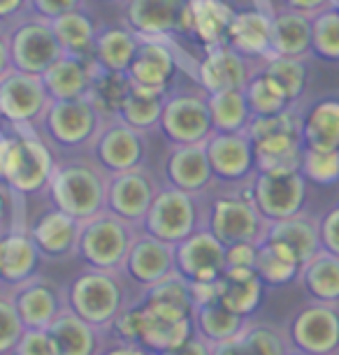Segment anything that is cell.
<instances>
[{
  "instance_id": "1",
  "label": "cell",
  "mask_w": 339,
  "mask_h": 355,
  "mask_svg": "<svg viewBox=\"0 0 339 355\" xmlns=\"http://www.w3.org/2000/svg\"><path fill=\"white\" fill-rule=\"evenodd\" d=\"M128 300V279L121 270L89 267L68 288V306L86 323L110 332Z\"/></svg>"
},
{
  "instance_id": "2",
  "label": "cell",
  "mask_w": 339,
  "mask_h": 355,
  "mask_svg": "<svg viewBox=\"0 0 339 355\" xmlns=\"http://www.w3.org/2000/svg\"><path fill=\"white\" fill-rule=\"evenodd\" d=\"M110 174L89 163H56L49 191L56 209L79 223L107 209Z\"/></svg>"
},
{
  "instance_id": "3",
  "label": "cell",
  "mask_w": 339,
  "mask_h": 355,
  "mask_svg": "<svg viewBox=\"0 0 339 355\" xmlns=\"http://www.w3.org/2000/svg\"><path fill=\"white\" fill-rule=\"evenodd\" d=\"M54 167V153L42 137H37L35 130H17V135L10 139L3 182L17 196H33V193L49 189Z\"/></svg>"
},
{
  "instance_id": "4",
  "label": "cell",
  "mask_w": 339,
  "mask_h": 355,
  "mask_svg": "<svg viewBox=\"0 0 339 355\" xmlns=\"http://www.w3.org/2000/svg\"><path fill=\"white\" fill-rule=\"evenodd\" d=\"M249 182L239 184V191L235 193L218 196L205 211V227L214 232L225 246L237 242L263 244L265 234H268L270 220H265L263 214L256 209Z\"/></svg>"
},
{
  "instance_id": "5",
  "label": "cell",
  "mask_w": 339,
  "mask_h": 355,
  "mask_svg": "<svg viewBox=\"0 0 339 355\" xmlns=\"http://www.w3.org/2000/svg\"><path fill=\"white\" fill-rule=\"evenodd\" d=\"M135 225L119 218L116 214L105 209L96 216L82 220L79 225L77 256L89 267L101 270H121L123 260L135 237Z\"/></svg>"
},
{
  "instance_id": "6",
  "label": "cell",
  "mask_w": 339,
  "mask_h": 355,
  "mask_svg": "<svg viewBox=\"0 0 339 355\" xmlns=\"http://www.w3.org/2000/svg\"><path fill=\"white\" fill-rule=\"evenodd\" d=\"M5 26H8L5 31H8V46L15 70L42 75L65 53L49 19L26 12L24 17Z\"/></svg>"
},
{
  "instance_id": "7",
  "label": "cell",
  "mask_w": 339,
  "mask_h": 355,
  "mask_svg": "<svg viewBox=\"0 0 339 355\" xmlns=\"http://www.w3.org/2000/svg\"><path fill=\"white\" fill-rule=\"evenodd\" d=\"M107 119L98 112V107L89 98L51 100L46 112L40 119V125L46 137L65 149L91 146Z\"/></svg>"
},
{
  "instance_id": "8",
  "label": "cell",
  "mask_w": 339,
  "mask_h": 355,
  "mask_svg": "<svg viewBox=\"0 0 339 355\" xmlns=\"http://www.w3.org/2000/svg\"><path fill=\"white\" fill-rule=\"evenodd\" d=\"M200 227H205V214L198 209L195 196L175 186H165L151 202L139 230L175 246Z\"/></svg>"
},
{
  "instance_id": "9",
  "label": "cell",
  "mask_w": 339,
  "mask_h": 355,
  "mask_svg": "<svg viewBox=\"0 0 339 355\" xmlns=\"http://www.w3.org/2000/svg\"><path fill=\"white\" fill-rule=\"evenodd\" d=\"M251 200L265 220L275 223L297 216L307 202V179L300 170L290 172H265L256 170L249 182Z\"/></svg>"
},
{
  "instance_id": "10",
  "label": "cell",
  "mask_w": 339,
  "mask_h": 355,
  "mask_svg": "<svg viewBox=\"0 0 339 355\" xmlns=\"http://www.w3.org/2000/svg\"><path fill=\"white\" fill-rule=\"evenodd\" d=\"M51 103V96L42 82V75H31L12 68L0 77V119L17 130L40 123Z\"/></svg>"
},
{
  "instance_id": "11",
  "label": "cell",
  "mask_w": 339,
  "mask_h": 355,
  "mask_svg": "<svg viewBox=\"0 0 339 355\" xmlns=\"http://www.w3.org/2000/svg\"><path fill=\"white\" fill-rule=\"evenodd\" d=\"M89 149L93 158H96V163L107 174L147 167L149 160L147 132L130 128L128 123L119 121V119H107L105 121Z\"/></svg>"
},
{
  "instance_id": "12",
  "label": "cell",
  "mask_w": 339,
  "mask_h": 355,
  "mask_svg": "<svg viewBox=\"0 0 339 355\" xmlns=\"http://www.w3.org/2000/svg\"><path fill=\"white\" fill-rule=\"evenodd\" d=\"M170 144H200L211 132L207 93L200 91H177L168 93L161 116V128Z\"/></svg>"
},
{
  "instance_id": "13",
  "label": "cell",
  "mask_w": 339,
  "mask_h": 355,
  "mask_svg": "<svg viewBox=\"0 0 339 355\" xmlns=\"http://www.w3.org/2000/svg\"><path fill=\"white\" fill-rule=\"evenodd\" d=\"M290 348L307 355L339 353V309L337 304L311 300L295 313L288 325Z\"/></svg>"
},
{
  "instance_id": "14",
  "label": "cell",
  "mask_w": 339,
  "mask_h": 355,
  "mask_svg": "<svg viewBox=\"0 0 339 355\" xmlns=\"http://www.w3.org/2000/svg\"><path fill=\"white\" fill-rule=\"evenodd\" d=\"M161 186L147 167L110 174L107 184V209L130 225L142 227L151 202L156 200Z\"/></svg>"
},
{
  "instance_id": "15",
  "label": "cell",
  "mask_w": 339,
  "mask_h": 355,
  "mask_svg": "<svg viewBox=\"0 0 339 355\" xmlns=\"http://www.w3.org/2000/svg\"><path fill=\"white\" fill-rule=\"evenodd\" d=\"M177 272L191 284H214L225 272V244L207 227H200L175 244Z\"/></svg>"
},
{
  "instance_id": "16",
  "label": "cell",
  "mask_w": 339,
  "mask_h": 355,
  "mask_svg": "<svg viewBox=\"0 0 339 355\" xmlns=\"http://www.w3.org/2000/svg\"><path fill=\"white\" fill-rule=\"evenodd\" d=\"M211 172L223 184H247L256 174V153L249 132H211L205 139Z\"/></svg>"
},
{
  "instance_id": "17",
  "label": "cell",
  "mask_w": 339,
  "mask_h": 355,
  "mask_svg": "<svg viewBox=\"0 0 339 355\" xmlns=\"http://www.w3.org/2000/svg\"><path fill=\"white\" fill-rule=\"evenodd\" d=\"M139 332L137 344L147 348L149 353H165L172 348L186 344L191 337H195V323L193 316L177 313L161 306L147 304L139 300Z\"/></svg>"
},
{
  "instance_id": "18",
  "label": "cell",
  "mask_w": 339,
  "mask_h": 355,
  "mask_svg": "<svg viewBox=\"0 0 339 355\" xmlns=\"http://www.w3.org/2000/svg\"><path fill=\"white\" fill-rule=\"evenodd\" d=\"M10 293L26 330H46L68 306V293L63 295L54 281L37 277V274L24 284L12 286Z\"/></svg>"
},
{
  "instance_id": "19",
  "label": "cell",
  "mask_w": 339,
  "mask_h": 355,
  "mask_svg": "<svg viewBox=\"0 0 339 355\" xmlns=\"http://www.w3.org/2000/svg\"><path fill=\"white\" fill-rule=\"evenodd\" d=\"M121 272L125 279L135 286L149 288L156 281L165 279L168 274L177 272L175 265V246L163 242L158 237H151L149 232H135L128 256L123 260Z\"/></svg>"
},
{
  "instance_id": "20",
  "label": "cell",
  "mask_w": 339,
  "mask_h": 355,
  "mask_svg": "<svg viewBox=\"0 0 339 355\" xmlns=\"http://www.w3.org/2000/svg\"><path fill=\"white\" fill-rule=\"evenodd\" d=\"M254 63L258 61L242 56L230 44L214 46V49L205 51V58L198 65V82H200L205 93L244 91L254 72L261 68Z\"/></svg>"
},
{
  "instance_id": "21",
  "label": "cell",
  "mask_w": 339,
  "mask_h": 355,
  "mask_svg": "<svg viewBox=\"0 0 339 355\" xmlns=\"http://www.w3.org/2000/svg\"><path fill=\"white\" fill-rule=\"evenodd\" d=\"M237 10H232L225 0H186L177 33L193 35L207 49L225 44L230 21Z\"/></svg>"
},
{
  "instance_id": "22",
  "label": "cell",
  "mask_w": 339,
  "mask_h": 355,
  "mask_svg": "<svg viewBox=\"0 0 339 355\" xmlns=\"http://www.w3.org/2000/svg\"><path fill=\"white\" fill-rule=\"evenodd\" d=\"M165 174L168 184L175 189H182L193 196H200L214 184L207 149L205 142L200 144H172V149L165 160Z\"/></svg>"
},
{
  "instance_id": "23",
  "label": "cell",
  "mask_w": 339,
  "mask_h": 355,
  "mask_svg": "<svg viewBox=\"0 0 339 355\" xmlns=\"http://www.w3.org/2000/svg\"><path fill=\"white\" fill-rule=\"evenodd\" d=\"M125 26L139 37H168L177 33L186 0H121Z\"/></svg>"
},
{
  "instance_id": "24",
  "label": "cell",
  "mask_w": 339,
  "mask_h": 355,
  "mask_svg": "<svg viewBox=\"0 0 339 355\" xmlns=\"http://www.w3.org/2000/svg\"><path fill=\"white\" fill-rule=\"evenodd\" d=\"M232 49L242 56L265 61L272 56V15L261 8L254 10H237L230 21L228 40Z\"/></svg>"
},
{
  "instance_id": "25",
  "label": "cell",
  "mask_w": 339,
  "mask_h": 355,
  "mask_svg": "<svg viewBox=\"0 0 339 355\" xmlns=\"http://www.w3.org/2000/svg\"><path fill=\"white\" fill-rule=\"evenodd\" d=\"M79 220L68 216L61 209H49L40 216L31 227V237L35 246L40 249V256L46 258H70L77 256V244H79Z\"/></svg>"
},
{
  "instance_id": "26",
  "label": "cell",
  "mask_w": 339,
  "mask_h": 355,
  "mask_svg": "<svg viewBox=\"0 0 339 355\" xmlns=\"http://www.w3.org/2000/svg\"><path fill=\"white\" fill-rule=\"evenodd\" d=\"M165 37H142V44L128 68V79L135 86L147 89H168L177 72V58Z\"/></svg>"
},
{
  "instance_id": "27",
  "label": "cell",
  "mask_w": 339,
  "mask_h": 355,
  "mask_svg": "<svg viewBox=\"0 0 339 355\" xmlns=\"http://www.w3.org/2000/svg\"><path fill=\"white\" fill-rule=\"evenodd\" d=\"M40 249L28 230L0 232V281L3 286H19L37 274Z\"/></svg>"
},
{
  "instance_id": "28",
  "label": "cell",
  "mask_w": 339,
  "mask_h": 355,
  "mask_svg": "<svg viewBox=\"0 0 339 355\" xmlns=\"http://www.w3.org/2000/svg\"><path fill=\"white\" fill-rule=\"evenodd\" d=\"M93 72H96V61L91 56L63 53L54 65L42 72V82L51 100L84 98L89 93Z\"/></svg>"
},
{
  "instance_id": "29",
  "label": "cell",
  "mask_w": 339,
  "mask_h": 355,
  "mask_svg": "<svg viewBox=\"0 0 339 355\" xmlns=\"http://www.w3.org/2000/svg\"><path fill=\"white\" fill-rule=\"evenodd\" d=\"M263 242H277L286 246L293 256L300 260V265H304L307 260H311L321 246V218L307 216V214H297V216L275 220L268 227Z\"/></svg>"
},
{
  "instance_id": "30",
  "label": "cell",
  "mask_w": 339,
  "mask_h": 355,
  "mask_svg": "<svg viewBox=\"0 0 339 355\" xmlns=\"http://www.w3.org/2000/svg\"><path fill=\"white\" fill-rule=\"evenodd\" d=\"M46 330L54 339L58 355H101L105 348L101 339L105 334H110L105 330H98L96 325L86 323L70 306H65Z\"/></svg>"
},
{
  "instance_id": "31",
  "label": "cell",
  "mask_w": 339,
  "mask_h": 355,
  "mask_svg": "<svg viewBox=\"0 0 339 355\" xmlns=\"http://www.w3.org/2000/svg\"><path fill=\"white\" fill-rule=\"evenodd\" d=\"M265 284L256 270L244 267H225V272L216 279L218 302L230 311L249 318L263 302Z\"/></svg>"
},
{
  "instance_id": "32",
  "label": "cell",
  "mask_w": 339,
  "mask_h": 355,
  "mask_svg": "<svg viewBox=\"0 0 339 355\" xmlns=\"http://www.w3.org/2000/svg\"><path fill=\"white\" fill-rule=\"evenodd\" d=\"M288 337L265 323H247L232 337L211 344V355H288Z\"/></svg>"
},
{
  "instance_id": "33",
  "label": "cell",
  "mask_w": 339,
  "mask_h": 355,
  "mask_svg": "<svg viewBox=\"0 0 339 355\" xmlns=\"http://www.w3.org/2000/svg\"><path fill=\"white\" fill-rule=\"evenodd\" d=\"M272 56H311V17L277 8L272 12Z\"/></svg>"
},
{
  "instance_id": "34",
  "label": "cell",
  "mask_w": 339,
  "mask_h": 355,
  "mask_svg": "<svg viewBox=\"0 0 339 355\" xmlns=\"http://www.w3.org/2000/svg\"><path fill=\"white\" fill-rule=\"evenodd\" d=\"M302 144L307 149L339 151V98H318L302 110Z\"/></svg>"
},
{
  "instance_id": "35",
  "label": "cell",
  "mask_w": 339,
  "mask_h": 355,
  "mask_svg": "<svg viewBox=\"0 0 339 355\" xmlns=\"http://www.w3.org/2000/svg\"><path fill=\"white\" fill-rule=\"evenodd\" d=\"M139 44H142V37L135 31H130L128 26H110V28L98 31L91 58L103 70L128 72Z\"/></svg>"
},
{
  "instance_id": "36",
  "label": "cell",
  "mask_w": 339,
  "mask_h": 355,
  "mask_svg": "<svg viewBox=\"0 0 339 355\" xmlns=\"http://www.w3.org/2000/svg\"><path fill=\"white\" fill-rule=\"evenodd\" d=\"M165 100H168V89H147V86L130 84V91L119 107L116 119L139 132H151L161 128Z\"/></svg>"
},
{
  "instance_id": "37",
  "label": "cell",
  "mask_w": 339,
  "mask_h": 355,
  "mask_svg": "<svg viewBox=\"0 0 339 355\" xmlns=\"http://www.w3.org/2000/svg\"><path fill=\"white\" fill-rule=\"evenodd\" d=\"M302 135L300 132H275L254 139L256 170L265 172H290L302 165Z\"/></svg>"
},
{
  "instance_id": "38",
  "label": "cell",
  "mask_w": 339,
  "mask_h": 355,
  "mask_svg": "<svg viewBox=\"0 0 339 355\" xmlns=\"http://www.w3.org/2000/svg\"><path fill=\"white\" fill-rule=\"evenodd\" d=\"M297 281L316 302L339 304V256L321 249L302 265Z\"/></svg>"
},
{
  "instance_id": "39",
  "label": "cell",
  "mask_w": 339,
  "mask_h": 355,
  "mask_svg": "<svg viewBox=\"0 0 339 355\" xmlns=\"http://www.w3.org/2000/svg\"><path fill=\"white\" fill-rule=\"evenodd\" d=\"M51 26H54V33L65 53L91 56L93 42H96L98 35V26L91 12H86L84 8L70 10L61 17L51 19Z\"/></svg>"
},
{
  "instance_id": "40",
  "label": "cell",
  "mask_w": 339,
  "mask_h": 355,
  "mask_svg": "<svg viewBox=\"0 0 339 355\" xmlns=\"http://www.w3.org/2000/svg\"><path fill=\"white\" fill-rule=\"evenodd\" d=\"M207 105L214 132H244L254 119L244 91L207 93Z\"/></svg>"
},
{
  "instance_id": "41",
  "label": "cell",
  "mask_w": 339,
  "mask_h": 355,
  "mask_svg": "<svg viewBox=\"0 0 339 355\" xmlns=\"http://www.w3.org/2000/svg\"><path fill=\"white\" fill-rule=\"evenodd\" d=\"M300 270H302L300 260L286 249V246L277 242L258 244L256 272L263 279L265 286H286L290 281H297Z\"/></svg>"
},
{
  "instance_id": "42",
  "label": "cell",
  "mask_w": 339,
  "mask_h": 355,
  "mask_svg": "<svg viewBox=\"0 0 339 355\" xmlns=\"http://www.w3.org/2000/svg\"><path fill=\"white\" fill-rule=\"evenodd\" d=\"M128 91H130L128 72H112V70H103L96 65V72H93L86 98L98 107V112H101L105 119H116V112H119V107H121L123 98L128 96Z\"/></svg>"
},
{
  "instance_id": "43",
  "label": "cell",
  "mask_w": 339,
  "mask_h": 355,
  "mask_svg": "<svg viewBox=\"0 0 339 355\" xmlns=\"http://www.w3.org/2000/svg\"><path fill=\"white\" fill-rule=\"evenodd\" d=\"M193 323H195V334H200L209 344H216V341H223L232 337V334H237L247 325V318L230 311L221 302H211L193 309Z\"/></svg>"
},
{
  "instance_id": "44",
  "label": "cell",
  "mask_w": 339,
  "mask_h": 355,
  "mask_svg": "<svg viewBox=\"0 0 339 355\" xmlns=\"http://www.w3.org/2000/svg\"><path fill=\"white\" fill-rule=\"evenodd\" d=\"M244 96H247L249 110L254 116H272V114L286 112L288 107H293L277 79L268 75L263 68H258L254 77L249 79V84L244 86Z\"/></svg>"
},
{
  "instance_id": "45",
  "label": "cell",
  "mask_w": 339,
  "mask_h": 355,
  "mask_svg": "<svg viewBox=\"0 0 339 355\" xmlns=\"http://www.w3.org/2000/svg\"><path fill=\"white\" fill-rule=\"evenodd\" d=\"M142 302L177 313H186V316H193V309H195L193 306L189 281L179 272H172L165 279L151 284L149 288H142Z\"/></svg>"
},
{
  "instance_id": "46",
  "label": "cell",
  "mask_w": 339,
  "mask_h": 355,
  "mask_svg": "<svg viewBox=\"0 0 339 355\" xmlns=\"http://www.w3.org/2000/svg\"><path fill=\"white\" fill-rule=\"evenodd\" d=\"M261 68L272 75L279 82V86L286 91L290 105H297L300 98L307 91L309 79V65L307 58H290V56H270L261 61Z\"/></svg>"
},
{
  "instance_id": "47",
  "label": "cell",
  "mask_w": 339,
  "mask_h": 355,
  "mask_svg": "<svg viewBox=\"0 0 339 355\" xmlns=\"http://www.w3.org/2000/svg\"><path fill=\"white\" fill-rule=\"evenodd\" d=\"M311 56L339 61V10L328 8L311 17Z\"/></svg>"
},
{
  "instance_id": "48",
  "label": "cell",
  "mask_w": 339,
  "mask_h": 355,
  "mask_svg": "<svg viewBox=\"0 0 339 355\" xmlns=\"http://www.w3.org/2000/svg\"><path fill=\"white\" fill-rule=\"evenodd\" d=\"M300 172L304 179L318 186H332L339 182V151L307 149L302 151Z\"/></svg>"
},
{
  "instance_id": "49",
  "label": "cell",
  "mask_w": 339,
  "mask_h": 355,
  "mask_svg": "<svg viewBox=\"0 0 339 355\" xmlns=\"http://www.w3.org/2000/svg\"><path fill=\"white\" fill-rule=\"evenodd\" d=\"M26 325L17 311V304L12 300V293H0V355H8L15 351Z\"/></svg>"
},
{
  "instance_id": "50",
  "label": "cell",
  "mask_w": 339,
  "mask_h": 355,
  "mask_svg": "<svg viewBox=\"0 0 339 355\" xmlns=\"http://www.w3.org/2000/svg\"><path fill=\"white\" fill-rule=\"evenodd\" d=\"M12 355H58L49 330H26Z\"/></svg>"
},
{
  "instance_id": "51",
  "label": "cell",
  "mask_w": 339,
  "mask_h": 355,
  "mask_svg": "<svg viewBox=\"0 0 339 355\" xmlns=\"http://www.w3.org/2000/svg\"><path fill=\"white\" fill-rule=\"evenodd\" d=\"M258 244L254 242H237L225 246V267H244V270H256Z\"/></svg>"
},
{
  "instance_id": "52",
  "label": "cell",
  "mask_w": 339,
  "mask_h": 355,
  "mask_svg": "<svg viewBox=\"0 0 339 355\" xmlns=\"http://www.w3.org/2000/svg\"><path fill=\"white\" fill-rule=\"evenodd\" d=\"M84 8V0H28V10L44 19H56L70 10Z\"/></svg>"
},
{
  "instance_id": "53",
  "label": "cell",
  "mask_w": 339,
  "mask_h": 355,
  "mask_svg": "<svg viewBox=\"0 0 339 355\" xmlns=\"http://www.w3.org/2000/svg\"><path fill=\"white\" fill-rule=\"evenodd\" d=\"M321 246L325 251L339 256V205L321 216Z\"/></svg>"
},
{
  "instance_id": "54",
  "label": "cell",
  "mask_w": 339,
  "mask_h": 355,
  "mask_svg": "<svg viewBox=\"0 0 339 355\" xmlns=\"http://www.w3.org/2000/svg\"><path fill=\"white\" fill-rule=\"evenodd\" d=\"M335 3L337 0H279V8L300 12V15H307V17H316L318 12L335 8Z\"/></svg>"
},
{
  "instance_id": "55",
  "label": "cell",
  "mask_w": 339,
  "mask_h": 355,
  "mask_svg": "<svg viewBox=\"0 0 339 355\" xmlns=\"http://www.w3.org/2000/svg\"><path fill=\"white\" fill-rule=\"evenodd\" d=\"M158 355H211V344L207 339H202L200 334H195V337H191L186 344L172 348V351L158 353Z\"/></svg>"
},
{
  "instance_id": "56",
  "label": "cell",
  "mask_w": 339,
  "mask_h": 355,
  "mask_svg": "<svg viewBox=\"0 0 339 355\" xmlns=\"http://www.w3.org/2000/svg\"><path fill=\"white\" fill-rule=\"evenodd\" d=\"M28 10V0H0V24H10L24 17Z\"/></svg>"
},
{
  "instance_id": "57",
  "label": "cell",
  "mask_w": 339,
  "mask_h": 355,
  "mask_svg": "<svg viewBox=\"0 0 339 355\" xmlns=\"http://www.w3.org/2000/svg\"><path fill=\"white\" fill-rule=\"evenodd\" d=\"M101 355H154L139 344H128V341H116L114 346L103 348Z\"/></svg>"
},
{
  "instance_id": "58",
  "label": "cell",
  "mask_w": 339,
  "mask_h": 355,
  "mask_svg": "<svg viewBox=\"0 0 339 355\" xmlns=\"http://www.w3.org/2000/svg\"><path fill=\"white\" fill-rule=\"evenodd\" d=\"M10 70H12V58H10V46H8V31L0 28V77Z\"/></svg>"
},
{
  "instance_id": "59",
  "label": "cell",
  "mask_w": 339,
  "mask_h": 355,
  "mask_svg": "<svg viewBox=\"0 0 339 355\" xmlns=\"http://www.w3.org/2000/svg\"><path fill=\"white\" fill-rule=\"evenodd\" d=\"M256 8H261V10H265V12H275V5H272V0H256Z\"/></svg>"
},
{
  "instance_id": "60",
  "label": "cell",
  "mask_w": 339,
  "mask_h": 355,
  "mask_svg": "<svg viewBox=\"0 0 339 355\" xmlns=\"http://www.w3.org/2000/svg\"><path fill=\"white\" fill-rule=\"evenodd\" d=\"M288 355H307V353H297V351H293V353H288Z\"/></svg>"
},
{
  "instance_id": "61",
  "label": "cell",
  "mask_w": 339,
  "mask_h": 355,
  "mask_svg": "<svg viewBox=\"0 0 339 355\" xmlns=\"http://www.w3.org/2000/svg\"><path fill=\"white\" fill-rule=\"evenodd\" d=\"M335 8H337V10H339V0H337V3H335Z\"/></svg>"
},
{
  "instance_id": "62",
  "label": "cell",
  "mask_w": 339,
  "mask_h": 355,
  "mask_svg": "<svg viewBox=\"0 0 339 355\" xmlns=\"http://www.w3.org/2000/svg\"><path fill=\"white\" fill-rule=\"evenodd\" d=\"M0 286H3V281H0Z\"/></svg>"
}]
</instances>
